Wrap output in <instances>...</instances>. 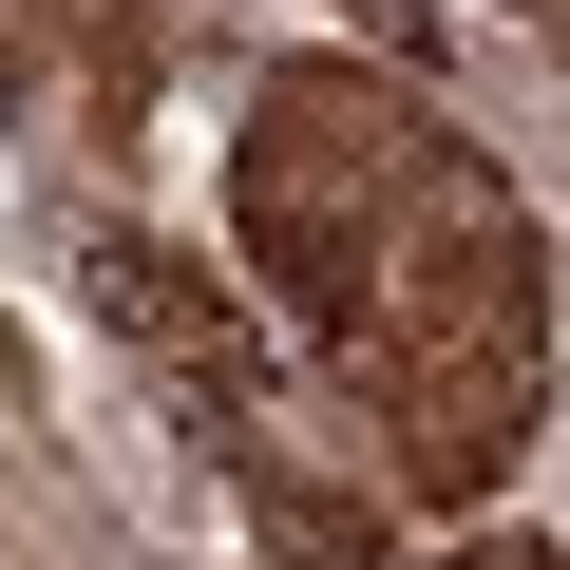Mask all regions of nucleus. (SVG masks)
Here are the masks:
<instances>
[{
  "instance_id": "nucleus-1",
  "label": "nucleus",
  "mask_w": 570,
  "mask_h": 570,
  "mask_svg": "<svg viewBox=\"0 0 570 570\" xmlns=\"http://www.w3.org/2000/svg\"><path fill=\"white\" fill-rule=\"evenodd\" d=\"M343 381H362L381 494H419V513H475L532 456V400H551V247H532V209H513V171L475 134H438L419 228L381 266V324L343 343Z\"/></svg>"
},
{
  "instance_id": "nucleus-2",
  "label": "nucleus",
  "mask_w": 570,
  "mask_h": 570,
  "mask_svg": "<svg viewBox=\"0 0 570 570\" xmlns=\"http://www.w3.org/2000/svg\"><path fill=\"white\" fill-rule=\"evenodd\" d=\"M438 96L362 77V58H266L247 77V134H228V266L266 285L324 362L381 324V266L419 228V171H438Z\"/></svg>"
},
{
  "instance_id": "nucleus-3",
  "label": "nucleus",
  "mask_w": 570,
  "mask_h": 570,
  "mask_svg": "<svg viewBox=\"0 0 570 570\" xmlns=\"http://www.w3.org/2000/svg\"><path fill=\"white\" fill-rule=\"evenodd\" d=\"M77 285H96V324L190 400V419H285V381H266V324L228 305V285L190 266V247H153V228H96L77 247Z\"/></svg>"
},
{
  "instance_id": "nucleus-4",
  "label": "nucleus",
  "mask_w": 570,
  "mask_h": 570,
  "mask_svg": "<svg viewBox=\"0 0 570 570\" xmlns=\"http://www.w3.org/2000/svg\"><path fill=\"white\" fill-rule=\"evenodd\" d=\"M171 58H190V0H20V115L77 153H153Z\"/></svg>"
},
{
  "instance_id": "nucleus-5",
  "label": "nucleus",
  "mask_w": 570,
  "mask_h": 570,
  "mask_svg": "<svg viewBox=\"0 0 570 570\" xmlns=\"http://www.w3.org/2000/svg\"><path fill=\"white\" fill-rule=\"evenodd\" d=\"M209 456H228V494H247V532H266L285 570H400V513H381L362 475H305L285 419H209Z\"/></svg>"
},
{
  "instance_id": "nucleus-6",
  "label": "nucleus",
  "mask_w": 570,
  "mask_h": 570,
  "mask_svg": "<svg viewBox=\"0 0 570 570\" xmlns=\"http://www.w3.org/2000/svg\"><path fill=\"white\" fill-rule=\"evenodd\" d=\"M456 570H570V551H551V532H475Z\"/></svg>"
}]
</instances>
